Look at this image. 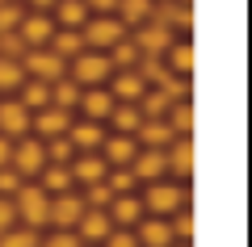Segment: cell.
I'll return each mask as SVG.
<instances>
[{
	"label": "cell",
	"instance_id": "6da1fadb",
	"mask_svg": "<svg viewBox=\"0 0 252 247\" xmlns=\"http://www.w3.org/2000/svg\"><path fill=\"white\" fill-rule=\"evenodd\" d=\"M139 201H143L147 218H172L177 210H185V205H189V193H185V185H177V180H156V185L143 189Z\"/></svg>",
	"mask_w": 252,
	"mask_h": 247
},
{
	"label": "cell",
	"instance_id": "7a4b0ae2",
	"mask_svg": "<svg viewBox=\"0 0 252 247\" xmlns=\"http://www.w3.org/2000/svg\"><path fill=\"white\" fill-rule=\"evenodd\" d=\"M109 76H114V67H109V59L101 51H80L67 63V80H72L76 88H101Z\"/></svg>",
	"mask_w": 252,
	"mask_h": 247
},
{
	"label": "cell",
	"instance_id": "3957f363",
	"mask_svg": "<svg viewBox=\"0 0 252 247\" xmlns=\"http://www.w3.org/2000/svg\"><path fill=\"white\" fill-rule=\"evenodd\" d=\"M9 201H13V214H17V222H26L30 230L46 226V210H51V197H46L38 185H21L17 193L9 197Z\"/></svg>",
	"mask_w": 252,
	"mask_h": 247
},
{
	"label": "cell",
	"instance_id": "277c9868",
	"mask_svg": "<svg viewBox=\"0 0 252 247\" xmlns=\"http://www.w3.org/2000/svg\"><path fill=\"white\" fill-rule=\"evenodd\" d=\"M126 34H130V29H126L118 17H89V21L80 26V42H84V51H101V55H105L114 42H122Z\"/></svg>",
	"mask_w": 252,
	"mask_h": 247
},
{
	"label": "cell",
	"instance_id": "5b68a950",
	"mask_svg": "<svg viewBox=\"0 0 252 247\" xmlns=\"http://www.w3.org/2000/svg\"><path fill=\"white\" fill-rule=\"evenodd\" d=\"M9 168L17 172L21 180L38 176V172L46 168V151H42V138H34V134L17 138V142H13V159H9Z\"/></svg>",
	"mask_w": 252,
	"mask_h": 247
},
{
	"label": "cell",
	"instance_id": "8992f818",
	"mask_svg": "<svg viewBox=\"0 0 252 247\" xmlns=\"http://www.w3.org/2000/svg\"><path fill=\"white\" fill-rule=\"evenodd\" d=\"M21 71H26L30 80H38V84H55V80L67 76V63L42 46V51H26L21 55Z\"/></svg>",
	"mask_w": 252,
	"mask_h": 247
},
{
	"label": "cell",
	"instance_id": "52a82bcc",
	"mask_svg": "<svg viewBox=\"0 0 252 247\" xmlns=\"http://www.w3.org/2000/svg\"><path fill=\"white\" fill-rule=\"evenodd\" d=\"M130 42L139 46L143 59H160V55L177 42V34L168 29V21H147V26H139V34H130Z\"/></svg>",
	"mask_w": 252,
	"mask_h": 247
},
{
	"label": "cell",
	"instance_id": "ba28073f",
	"mask_svg": "<svg viewBox=\"0 0 252 247\" xmlns=\"http://www.w3.org/2000/svg\"><path fill=\"white\" fill-rule=\"evenodd\" d=\"M84 218V201L76 189H67V193H55L51 197V210H46V222H51L55 230H76V222Z\"/></svg>",
	"mask_w": 252,
	"mask_h": 247
},
{
	"label": "cell",
	"instance_id": "9c48e42d",
	"mask_svg": "<svg viewBox=\"0 0 252 247\" xmlns=\"http://www.w3.org/2000/svg\"><path fill=\"white\" fill-rule=\"evenodd\" d=\"M67 176H72V185H101V180L109 176L105 159H101V151H84V155H72V164H67Z\"/></svg>",
	"mask_w": 252,
	"mask_h": 247
},
{
	"label": "cell",
	"instance_id": "30bf717a",
	"mask_svg": "<svg viewBox=\"0 0 252 247\" xmlns=\"http://www.w3.org/2000/svg\"><path fill=\"white\" fill-rule=\"evenodd\" d=\"M51 34H55L51 13H26L21 26H17V38L26 42V51H42V46L51 42Z\"/></svg>",
	"mask_w": 252,
	"mask_h": 247
},
{
	"label": "cell",
	"instance_id": "8fae6325",
	"mask_svg": "<svg viewBox=\"0 0 252 247\" xmlns=\"http://www.w3.org/2000/svg\"><path fill=\"white\" fill-rule=\"evenodd\" d=\"M72 122H76V117L67 113V109H55V105H46V109H38V113L30 117V134H42V138H63Z\"/></svg>",
	"mask_w": 252,
	"mask_h": 247
},
{
	"label": "cell",
	"instance_id": "7c38bea8",
	"mask_svg": "<svg viewBox=\"0 0 252 247\" xmlns=\"http://www.w3.org/2000/svg\"><path fill=\"white\" fill-rule=\"evenodd\" d=\"M30 109L21 105V101H0V138H26L30 134Z\"/></svg>",
	"mask_w": 252,
	"mask_h": 247
},
{
	"label": "cell",
	"instance_id": "4fadbf2b",
	"mask_svg": "<svg viewBox=\"0 0 252 247\" xmlns=\"http://www.w3.org/2000/svg\"><path fill=\"white\" fill-rule=\"evenodd\" d=\"M130 176H135V180H147V185H156V180H168V159H164V151H147V147H139V155L130 159Z\"/></svg>",
	"mask_w": 252,
	"mask_h": 247
},
{
	"label": "cell",
	"instance_id": "5bb4252c",
	"mask_svg": "<svg viewBox=\"0 0 252 247\" xmlns=\"http://www.w3.org/2000/svg\"><path fill=\"white\" fill-rule=\"evenodd\" d=\"M105 92L118 101V105H139V97L147 92V84H143V76H139V71H114Z\"/></svg>",
	"mask_w": 252,
	"mask_h": 247
},
{
	"label": "cell",
	"instance_id": "9a60e30c",
	"mask_svg": "<svg viewBox=\"0 0 252 247\" xmlns=\"http://www.w3.org/2000/svg\"><path fill=\"white\" fill-rule=\"evenodd\" d=\"M139 155V142L130 134H105L101 142V159H105V168H130V159Z\"/></svg>",
	"mask_w": 252,
	"mask_h": 247
},
{
	"label": "cell",
	"instance_id": "2e32d148",
	"mask_svg": "<svg viewBox=\"0 0 252 247\" xmlns=\"http://www.w3.org/2000/svg\"><path fill=\"white\" fill-rule=\"evenodd\" d=\"M63 138L72 142V151L76 155H84V151H101V142H105V130H101V122H72L67 126V134Z\"/></svg>",
	"mask_w": 252,
	"mask_h": 247
},
{
	"label": "cell",
	"instance_id": "e0dca14e",
	"mask_svg": "<svg viewBox=\"0 0 252 247\" xmlns=\"http://www.w3.org/2000/svg\"><path fill=\"white\" fill-rule=\"evenodd\" d=\"M109 230H114V222H109V214H105V210H84V218L76 222L72 235L80 239V243H105Z\"/></svg>",
	"mask_w": 252,
	"mask_h": 247
},
{
	"label": "cell",
	"instance_id": "ac0fdd59",
	"mask_svg": "<svg viewBox=\"0 0 252 247\" xmlns=\"http://www.w3.org/2000/svg\"><path fill=\"white\" fill-rule=\"evenodd\" d=\"M135 243L139 247H172V230H168V218H139L135 222Z\"/></svg>",
	"mask_w": 252,
	"mask_h": 247
},
{
	"label": "cell",
	"instance_id": "d6986e66",
	"mask_svg": "<svg viewBox=\"0 0 252 247\" xmlns=\"http://www.w3.org/2000/svg\"><path fill=\"white\" fill-rule=\"evenodd\" d=\"M76 109H80L84 122H105L109 109H114V97H109L105 88H80V101H76Z\"/></svg>",
	"mask_w": 252,
	"mask_h": 247
},
{
	"label": "cell",
	"instance_id": "ffe728a7",
	"mask_svg": "<svg viewBox=\"0 0 252 247\" xmlns=\"http://www.w3.org/2000/svg\"><path fill=\"white\" fill-rule=\"evenodd\" d=\"M105 214H109V222H114V226L130 230L139 218H143V201H139L135 193H122V197H114V201L105 205Z\"/></svg>",
	"mask_w": 252,
	"mask_h": 247
},
{
	"label": "cell",
	"instance_id": "44dd1931",
	"mask_svg": "<svg viewBox=\"0 0 252 247\" xmlns=\"http://www.w3.org/2000/svg\"><path fill=\"white\" fill-rule=\"evenodd\" d=\"M164 159H168V176L177 180H189V172H193V147H189V138H172L168 151H164Z\"/></svg>",
	"mask_w": 252,
	"mask_h": 247
},
{
	"label": "cell",
	"instance_id": "7402d4cb",
	"mask_svg": "<svg viewBox=\"0 0 252 247\" xmlns=\"http://www.w3.org/2000/svg\"><path fill=\"white\" fill-rule=\"evenodd\" d=\"M135 142H139V147H147V151H168L172 130H168V122H164V117H152V122L143 117V126L135 130Z\"/></svg>",
	"mask_w": 252,
	"mask_h": 247
},
{
	"label": "cell",
	"instance_id": "603a6c76",
	"mask_svg": "<svg viewBox=\"0 0 252 247\" xmlns=\"http://www.w3.org/2000/svg\"><path fill=\"white\" fill-rule=\"evenodd\" d=\"M152 13H156V0H118V9H114V17L122 21L126 29L130 26H147V21H152Z\"/></svg>",
	"mask_w": 252,
	"mask_h": 247
},
{
	"label": "cell",
	"instance_id": "cb8c5ba5",
	"mask_svg": "<svg viewBox=\"0 0 252 247\" xmlns=\"http://www.w3.org/2000/svg\"><path fill=\"white\" fill-rule=\"evenodd\" d=\"M55 29H80L89 21V9H84V0H55Z\"/></svg>",
	"mask_w": 252,
	"mask_h": 247
},
{
	"label": "cell",
	"instance_id": "d4e9b609",
	"mask_svg": "<svg viewBox=\"0 0 252 247\" xmlns=\"http://www.w3.org/2000/svg\"><path fill=\"white\" fill-rule=\"evenodd\" d=\"M177 97H181V92H172V88H147L143 97H139V113H143L147 122H152V117H164Z\"/></svg>",
	"mask_w": 252,
	"mask_h": 247
},
{
	"label": "cell",
	"instance_id": "484cf974",
	"mask_svg": "<svg viewBox=\"0 0 252 247\" xmlns=\"http://www.w3.org/2000/svg\"><path fill=\"white\" fill-rule=\"evenodd\" d=\"M46 51H51V55H59L63 63H72L76 55L84 51V42H80V29H55V34H51V42H46Z\"/></svg>",
	"mask_w": 252,
	"mask_h": 247
},
{
	"label": "cell",
	"instance_id": "4316f807",
	"mask_svg": "<svg viewBox=\"0 0 252 247\" xmlns=\"http://www.w3.org/2000/svg\"><path fill=\"white\" fill-rule=\"evenodd\" d=\"M164 71H172V76H189L193 71V46H189V38H177V42L164 51Z\"/></svg>",
	"mask_w": 252,
	"mask_h": 247
},
{
	"label": "cell",
	"instance_id": "83f0119b",
	"mask_svg": "<svg viewBox=\"0 0 252 247\" xmlns=\"http://www.w3.org/2000/svg\"><path fill=\"white\" fill-rule=\"evenodd\" d=\"M105 122L114 126V134H130V138H135V130L143 126V113H139V105H118L114 101V109H109Z\"/></svg>",
	"mask_w": 252,
	"mask_h": 247
},
{
	"label": "cell",
	"instance_id": "f1b7e54d",
	"mask_svg": "<svg viewBox=\"0 0 252 247\" xmlns=\"http://www.w3.org/2000/svg\"><path fill=\"white\" fill-rule=\"evenodd\" d=\"M105 59H109V67H118V71H135L143 55H139V46L130 42V34H126L122 42H114V46L105 51Z\"/></svg>",
	"mask_w": 252,
	"mask_h": 247
},
{
	"label": "cell",
	"instance_id": "f546056e",
	"mask_svg": "<svg viewBox=\"0 0 252 247\" xmlns=\"http://www.w3.org/2000/svg\"><path fill=\"white\" fill-rule=\"evenodd\" d=\"M21 105L30 109V113H38V109H46L51 105V84H38V80H26V84H21Z\"/></svg>",
	"mask_w": 252,
	"mask_h": 247
},
{
	"label": "cell",
	"instance_id": "4dcf8cb0",
	"mask_svg": "<svg viewBox=\"0 0 252 247\" xmlns=\"http://www.w3.org/2000/svg\"><path fill=\"white\" fill-rule=\"evenodd\" d=\"M76 101H80V88H76V84H72L67 76L51 84V105H55V109H67V113H72V109H76Z\"/></svg>",
	"mask_w": 252,
	"mask_h": 247
},
{
	"label": "cell",
	"instance_id": "1f68e13d",
	"mask_svg": "<svg viewBox=\"0 0 252 247\" xmlns=\"http://www.w3.org/2000/svg\"><path fill=\"white\" fill-rule=\"evenodd\" d=\"M21 84H26V71H21V63L0 55V92H17Z\"/></svg>",
	"mask_w": 252,
	"mask_h": 247
},
{
	"label": "cell",
	"instance_id": "d6a6232c",
	"mask_svg": "<svg viewBox=\"0 0 252 247\" xmlns=\"http://www.w3.org/2000/svg\"><path fill=\"white\" fill-rule=\"evenodd\" d=\"M42 151H46V164H55V168H67V164H72V155H76L67 138H46Z\"/></svg>",
	"mask_w": 252,
	"mask_h": 247
},
{
	"label": "cell",
	"instance_id": "836d02e7",
	"mask_svg": "<svg viewBox=\"0 0 252 247\" xmlns=\"http://www.w3.org/2000/svg\"><path fill=\"white\" fill-rule=\"evenodd\" d=\"M0 247H38V230L13 226V230H4V235H0Z\"/></svg>",
	"mask_w": 252,
	"mask_h": 247
},
{
	"label": "cell",
	"instance_id": "e575fe53",
	"mask_svg": "<svg viewBox=\"0 0 252 247\" xmlns=\"http://www.w3.org/2000/svg\"><path fill=\"white\" fill-rule=\"evenodd\" d=\"M21 17H26V13H21L17 0H4V4H0V34H17Z\"/></svg>",
	"mask_w": 252,
	"mask_h": 247
},
{
	"label": "cell",
	"instance_id": "d590c367",
	"mask_svg": "<svg viewBox=\"0 0 252 247\" xmlns=\"http://www.w3.org/2000/svg\"><path fill=\"white\" fill-rule=\"evenodd\" d=\"M38 247H80V239H76L72 230H55V235L38 239Z\"/></svg>",
	"mask_w": 252,
	"mask_h": 247
},
{
	"label": "cell",
	"instance_id": "8d00e7d4",
	"mask_svg": "<svg viewBox=\"0 0 252 247\" xmlns=\"http://www.w3.org/2000/svg\"><path fill=\"white\" fill-rule=\"evenodd\" d=\"M21 185H26V180H21L17 172H13V168H0V197H13V193L21 189Z\"/></svg>",
	"mask_w": 252,
	"mask_h": 247
},
{
	"label": "cell",
	"instance_id": "74e56055",
	"mask_svg": "<svg viewBox=\"0 0 252 247\" xmlns=\"http://www.w3.org/2000/svg\"><path fill=\"white\" fill-rule=\"evenodd\" d=\"M105 247H139V243H135V230L114 226V230H109V239H105Z\"/></svg>",
	"mask_w": 252,
	"mask_h": 247
},
{
	"label": "cell",
	"instance_id": "f35d334b",
	"mask_svg": "<svg viewBox=\"0 0 252 247\" xmlns=\"http://www.w3.org/2000/svg\"><path fill=\"white\" fill-rule=\"evenodd\" d=\"M84 9H89V17H114L118 0H84Z\"/></svg>",
	"mask_w": 252,
	"mask_h": 247
},
{
	"label": "cell",
	"instance_id": "ab89813d",
	"mask_svg": "<svg viewBox=\"0 0 252 247\" xmlns=\"http://www.w3.org/2000/svg\"><path fill=\"white\" fill-rule=\"evenodd\" d=\"M13 222H17L13 201H9V197H0V235H4V230H13Z\"/></svg>",
	"mask_w": 252,
	"mask_h": 247
},
{
	"label": "cell",
	"instance_id": "60d3db41",
	"mask_svg": "<svg viewBox=\"0 0 252 247\" xmlns=\"http://www.w3.org/2000/svg\"><path fill=\"white\" fill-rule=\"evenodd\" d=\"M13 159V138H0V168H9Z\"/></svg>",
	"mask_w": 252,
	"mask_h": 247
},
{
	"label": "cell",
	"instance_id": "b9f144b4",
	"mask_svg": "<svg viewBox=\"0 0 252 247\" xmlns=\"http://www.w3.org/2000/svg\"><path fill=\"white\" fill-rule=\"evenodd\" d=\"M30 4H34V13H51L55 9V0H30Z\"/></svg>",
	"mask_w": 252,
	"mask_h": 247
},
{
	"label": "cell",
	"instance_id": "7bdbcfd3",
	"mask_svg": "<svg viewBox=\"0 0 252 247\" xmlns=\"http://www.w3.org/2000/svg\"><path fill=\"white\" fill-rule=\"evenodd\" d=\"M172 247H189V243H172Z\"/></svg>",
	"mask_w": 252,
	"mask_h": 247
},
{
	"label": "cell",
	"instance_id": "ee69618b",
	"mask_svg": "<svg viewBox=\"0 0 252 247\" xmlns=\"http://www.w3.org/2000/svg\"><path fill=\"white\" fill-rule=\"evenodd\" d=\"M0 4H4V0H0Z\"/></svg>",
	"mask_w": 252,
	"mask_h": 247
}]
</instances>
